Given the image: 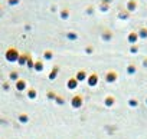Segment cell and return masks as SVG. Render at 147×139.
<instances>
[{"label":"cell","instance_id":"6da1fadb","mask_svg":"<svg viewBox=\"0 0 147 139\" xmlns=\"http://www.w3.org/2000/svg\"><path fill=\"white\" fill-rule=\"evenodd\" d=\"M137 39H138V35H137L136 32H133V33L128 35V42H130V43H136Z\"/></svg>","mask_w":147,"mask_h":139},{"label":"cell","instance_id":"7a4b0ae2","mask_svg":"<svg viewBox=\"0 0 147 139\" xmlns=\"http://www.w3.org/2000/svg\"><path fill=\"white\" fill-rule=\"evenodd\" d=\"M138 35H140V37H143V39H147V27H143V29H140Z\"/></svg>","mask_w":147,"mask_h":139},{"label":"cell","instance_id":"3957f363","mask_svg":"<svg viewBox=\"0 0 147 139\" xmlns=\"http://www.w3.org/2000/svg\"><path fill=\"white\" fill-rule=\"evenodd\" d=\"M136 7H137V3L134 2V0H131V2L128 3V9H130V10H134Z\"/></svg>","mask_w":147,"mask_h":139},{"label":"cell","instance_id":"277c9868","mask_svg":"<svg viewBox=\"0 0 147 139\" xmlns=\"http://www.w3.org/2000/svg\"><path fill=\"white\" fill-rule=\"evenodd\" d=\"M128 72H130V73H134V72H136V67H134V66H130V67H128Z\"/></svg>","mask_w":147,"mask_h":139}]
</instances>
